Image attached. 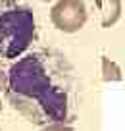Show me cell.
Wrapping results in <instances>:
<instances>
[{
    "label": "cell",
    "mask_w": 125,
    "mask_h": 131,
    "mask_svg": "<svg viewBox=\"0 0 125 131\" xmlns=\"http://www.w3.org/2000/svg\"><path fill=\"white\" fill-rule=\"evenodd\" d=\"M40 2H50V0H40Z\"/></svg>",
    "instance_id": "cell-8"
},
{
    "label": "cell",
    "mask_w": 125,
    "mask_h": 131,
    "mask_svg": "<svg viewBox=\"0 0 125 131\" xmlns=\"http://www.w3.org/2000/svg\"><path fill=\"white\" fill-rule=\"evenodd\" d=\"M37 37L35 16L19 0H0V60L19 58Z\"/></svg>",
    "instance_id": "cell-2"
},
{
    "label": "cell",
    "mask_w": 125,
    "mask_h": 131,
    "mask_svg": "<svg viewBox=\"0 0 125 131\" xmlns=\"http://www.w3.org/2000/svg\"><path fill=\"white\" fill-rule=\"evenodd\" d=\"M6 96L14 110L39 127L65 125L75 116V70L56 50H35L6 73Z\"/></svg>",
    "instance_id": "cell-1"
},
{
    "label": "cell",
    "mask_w": 125,
    "mask_h": 131,
    "mask_svg": "<svg viewBox=\"0 0 125 131\" xmlns=\"http://www.w3.org/2000/svg\"><path fill=\"white\" fill-rule=\"evenodd\" d=\"M6 89V71L0 70V93Z\"/></svg>",
    "instance_id": "cell-6"
},
{
    "label": "cell",
    "mask_w": 125,
    "mask_h": 131,
    "mask_svg": "<svg viewBox=\"0 0 125 131\" xmlns=\"http://www.w3.org/2000/svg\"><path fill=\"white\" fill-rule=\"evenodd\" d=\"M102 79L104 81H121V70L119 66L113 64L108 58H102Z\"/></svg>",
    "instance_id": "cell-5"
},
{
    "label": "cell",
    "mask_w": 125,
    "mask_h": 131,
    "mask_svg": "<svg viewBox=\"0 0 125 131\" xmlns=\"http://www.w3.org/2000/svg\"><path fill=\"white\" fill-rule=\"evenodd\" d=\"M102 14V27L110 29L121 16V0H94Z\"/></svg>",
    "instance_id": "cell-4"
},
{
    "label": "cell",
    "mask_w": 125,
    "mask_h": 131,
    "mask_svg": "<svg viewBox=\"0 0 125 131\" xmlns=\"http://www.w3.org/2000/svg\"><path fill=\"white\" fill-rule=\"evenodd\" d=\"M50 19L62 33H77L87 23V6L83 0H60L50 10Z\"/></svg>",
    "instance_id": "cell-3"
},
{
    "label": "cell",
    "mask_w": 125,
    "mask_h": 131,
    "mask_svg": "<svg viewBox=\"0 0 125 131\" xmlns=\"http://www.w3.org/2000/svg\"><path fill=\"white\" fill-rule=\"evenodd\" d=\"M0 112H2V100H0Z\"/></svg>",
    "instance_id": "cell-7"
}]
</instances>
